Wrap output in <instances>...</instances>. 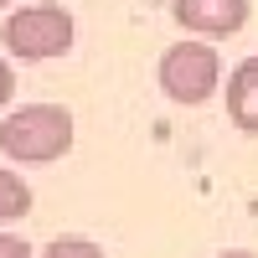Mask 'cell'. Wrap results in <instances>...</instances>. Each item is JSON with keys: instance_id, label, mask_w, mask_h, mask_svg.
Returning a JSON list of instances; mask_svg holds the SVG:
<instances>
[{"instance_id": "8", "label": "cell", "mask_w": 258, "mask_h": 258, "mask_svg": "<svg viewBox=\"0 0 258 258\" xmlns=\"http://www.w3.org/2000/svg\"><path fill=\"white\" fill-rule=\"evenodd\" d=\"M0 258H31V243L16 232H0Z\"/></svg>"}, {"instance_id": "1", "label": "cell", "mask_w": 258, "mask_h": 258, "mask_svg": "<svg viewBox=\"0 0 258 258\" xmlns=\"http://www.w3.org/2000/svg\"><path fill=\"white\" fill-rule=\"evenodd\" d=\"M0 150L16 165H52L73 150V114L62 103H21L0 124Z\"/></svg>"}, {"instance_id": "6", "label": "cell", "mask_w": 258, "mask_h": 258, "mask_svg": "<svg viewBox=\"0 0 258 258\" xmlns=\"http://www.w3.org/2000/svg\"><path fill=\"white\" fill-rule=\"evenodd\" d=\"M26 212H31V186L11 165H0V222H21Z\"/></svg>"}, {"instance_id": "9", "label": "cell", "mask_w": 258, "mask_h": 258, "mask_svg": "<svg viewBox=\"0 0 258 258\" xmlns=\"http://www.w3.org/2000/svg\"><path fill=\"white\" fill-rule=\"evenodd\" d=\"M11 93H16V73H11V62L0 57V109L11 103Z\"/></svg>"}, {"instance_id": "11", "label": "cell", "mask_w": 258, "mask_h": 258, "mask_svg": "<svg viewBox=\"0 0 258 258\" xmlns=\"http://www.w3.org/2000/svg\"><path fill=\"white\" fill-rule=\"evenodd\" d=\"M0 6H21V0H0Z\"/></svg>"}, {"instance_id": "7", "label": "cell", "mask_w": 258, "mask_h": 258, "mask_svg": "<svg viewBox=\"0 0 258 258\" xmlns=\"http://www.w3.org/2000/svg\"><path fill=\"white\" fill-rule=\"evenodd\" d=\"M36 258H103V248L88 243V238H52Z\"/></svg>"}, {"instance_id": "4", "label": "cell", "mask_w": 258, "mask_h": 258, "mask_svg": "<svg viewBox=\"0 0 258 258\" xmlns=\"http://www.w3.org/2000/svg\"><path fill=\"white\" fill-rule=\"evenodd\" d=\"M170 16L197 36H232L248 26V0H176Z\"/></svg>"}, {"instance_id": "5", "label": "cell", "mask_w": 258, "mask_h": 258, "mask_svg": "<svg viewBox=\"0 0 258 258\" xmlns=\"http://www.w3.org/2000/svg\"><path fill=\"white\" fill-rule=\"evenodd\" d=\"M227 119L243 135H258V57H243L227 73Z\"/></svg>"}, {"instance_id": "2", "label": "cell", "mask_w": 258, "mask_h": 258, "mask_svg": "<svg viewBox=\"0 0 258 258\" xmlns=\"http://www.w3.org/2000/svg\"><path fill=\"white\" fill-rule=\"evenodd\" d=\"M6 52L21 62H47L73 47V16L62 6H16L0 26Z\"/></svg>"}, {"instance_id": "10", "label": "cell", "mask_w": 258, "mask_h": 258, "mask_svg": "<svg viewBox=\"0 0 258 258\" xmlns=\"http://www.w3.org/2000/svg\"><path fill=\"white\" fill-rule=\"evenodd\" d=\"M217 258H258V253H217Z\"/></svg>"}, {"instance_id": "3", "label": "cell", "mask_w": 258, "mask_h": 258, "mask_svg": "<svg viewBox=\"0 0 258 258\" xmlns=\"http://www.w3.org/2000/svg\"><path fill=\"white\" fill-rule=\"evenodd\" d=\"M217 83H222V57L207 41H181V47H170L160 57V88L170 103L197 109V103H207L217 93Z\"/></svg>"}]
</instances>
